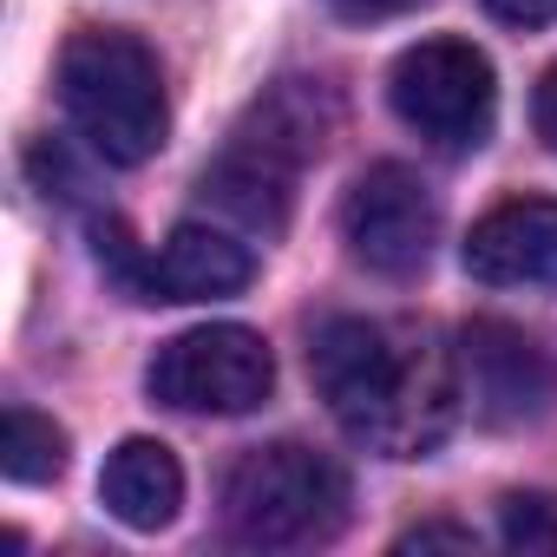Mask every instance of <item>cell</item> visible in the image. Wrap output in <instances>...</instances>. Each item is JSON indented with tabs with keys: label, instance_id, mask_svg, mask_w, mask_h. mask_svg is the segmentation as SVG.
<instances>
[{
	"label": "cell",
	"instance_id": "cell-1",
	"mask_svg": "<svg viewBox=\"0 0 557 557\" xmlns=\"http://www.w3.org/2000/svg\"><path fill=\"white\" fill-rule=\"evenodd\" d=\"M309 368L342 433L387 459L433 453L459 413V355H446L426 329L335 315L315 329Z\"/></svg>",
	"mask_w": 557,
	"mask_h": 557
},
{
	"label": "cell",
	"instance_id": "cell-2",
	"mask_svg": "<svg viewBox=\"0 0 557 557\" xmlns=\"http://www.w3.org/2000/svg\"><path fill=\"white\" fill-rule=\"evenodd\" d=\"M60 106L106 164H145L164 151L171 132L164 73L138 34L79 27L60 47Z\"/></svg>",
	"mask_w": 557,
	"mask_h": 557
},
{
	"label": "cell",
	"instance_id": "cell-3",
	"mask_svg": "<svg viewBox=\"0 0 557 557\" xmlns=\"http://www.w3.org/2000/svg\"><path fill=\"white\" fill-rule=\"evenodd\" d=\"M348 524V472L309 446H256L223 479V531L249 550L329 544Z\"/></svg>",
	"mask_w": 557,
	"mask_h": 557
},
{
	"label": "cell",
	"instance_id": "cell-4",
	"mask_svg": "<svg viewBox=\"0 0 557 557\" xmlns=\"http://www.w3.org/2000/svg\"><path fill=\"white\" fill-rule=\"evenodd\" d=\"M315 99H309L302 79H289L283 92L256 112V132H236L230 151L216 158V171H203V197H216L223 210H236L243 223H262V230L283 223L289 216L296 171L322 151V125L309 112Z\"/></svg>",
	"mask_w": 557,
	"mask_h": 557
},
{
	"label": "cell",
	"instance_id": "cell-5",
	"mask_svg": "<svg viewBox=\"0 0 557 557\" xmlns=\"http://www.w3.org/2000/svg\"><path fill=\"white\" fill-rule=\"evenodd\" d=\"M394 112L440 151H479L498 119L492 60L472 40H420L394 60L387 79Z\"/></svg>",
	"mask_w": 557,
	"mask_h": 557
},
{
	"label": "cell",
	"instance_id": "cell-6",
	"mask_svg": "<svg viewBox=\"0 0 557 557\" xmlns=\"http://www.w3.org/2000/svg\"><path fill=\"white\" fill-rule=\"evenodd\" d=\"M145 387L177 413H249L275 387V355L256 329L210 322V329H190V335L164 342L151 355Z\"/></svg>",
	"mask_w": 557,
	"mask_h": 557
},
{
	"label": "cell",
	"instance_id": "cell-7",
	"mask_svg": "<svg viewBox=\"0 0 557 557\" xmlns=\"http://www.w3.org/2000/svg\"><path fill=\"white\" fill-rule=\"evenodd\" d=\"M342 236L374 275H420L440 243V203L407 164H374L342 197Z\"/></svg>",
	"mask_w": 557,
	"mask_h": 557
},
{
	"label": "cell",
	"instance_id": "cell-8",
	"mask_svg": "<svg viewBox=\"0 0 557 557\" xmlns=\"http://www.w3.org/2000/svg\"><path fill=\"white\" fill-rule=\"evenodd\" d=\"M459 394L485 426H524L557 400V361L511 322H472L459 335Z\"/></svg>",
	"mask_w": 557,
	"mask_h": 557
},
{
	"label": "cell",
	"instance_id": "cell-9",
	"mask_svg": "<svg viewBox=\"0 0 557 557\" xmlns=\"http://www.w3.org/2000/svg\"><path fill=\"white\" fill-rule=\"evenodd\" d=\"M466 269L492 289H557V197H511L479 216Z\"/></svg>",
	"mask_w": 557,
	"mask_h": 557
},
{
	"label": "cell",
	"instance_id": "cell-10",
	"mask_svg": "<svg viewBox=\"0 0 557 557\" xmlns=\"http://www.w3.org/2000/svg\"><path fill=\"white\" fill-rule=\"evenodd\" d=\"M249 275H256V262L236 236H223L210 223H177L164 236V249L132 269V289L145 302H216V296L249 289Z\"/></svg>",
	"mask_w": 557,
	"mask_h": 557
},
{
	"label": "cell",
	"instance_id": "cell-11",
	"mask_svg": "<svg viewBox=\"0 0 557 557\" xmlns=\"http://www.w3.org/2000/svg\"><path fill=\"white\" fill-rule=\"evenodd\" d=\"M99 498L125 531H164L184 505V466L164 440H125L99 472Z\"/></svg>",
	"mask_w": 557,
	"mask_h": 557
},
{
	"label": "cell",
	"instance_id": "cell-12",
	"mask_svg": "<svg viewBox=\"0 0 557 557\" xmlns=\"http://www.w3.org/2000/svg\"><path fill=\"white\" fill-rule=\"evenodd\" d=\"M0 472L14 485H47L66 472V433L34 413V407H8V426H0Z\"/></svg>",
	"mask_w": 557,
	"mask_h": 557
},
{
	"label": "cell",
	"instance_id": "cell-13",
	"mask_svg": "<svg viewBox=\"0 0 557 557\" xmlns=\"http://www.w3.org/2000/svg\"><path fill=\"white\" fill-rule=\"evenodd\" d=\"M505 544L511 550H557V505L537 492L505 498Z\"/></svg>",
	"mask_w": 557,
	"mask_h": 557
},
{
	"label": "cell",
	"instance_id": "cell-14",
	"mask_svg": "<svg viewBox=\"0 0 557 557\" xmlns=\"http://www.w3.org/2000/svg\"><path fill=\"white\" fill-rule=\"evenodd\" d=\"M485 8H492L505 27H550V21H557V0H485Z\"/></svg>",
	"mask_w": 557,
	"mask_h": 557
},
{
	"label": "cell",
	"instance_id": "cell-15",
	"mask_svg": "<svg viewBox=\"0 0 557 557\" xmlns=\"http://www.w3.org/2000/svg\"><path fill=\"white\" fill-rule=\"evenodd\" d=\"M426 544H453V550H472V531L466 524H420L400 537V550H426Z\"/></svg>",
	"mask_w": 557,
	"mask_h": 557
},
{
	"label": "cell",
	"instance_id": "cell-16",
	"mask_svg": "<svg viewBox=\"0 0 557 557\" xmlns=\"http://www.w3.org/2000/svg\"><path fill=\"white\" fill-rule=\"evenodd\" d=\"M531 119H537V138L557 151V66L544 73V86H537V99H531Z\"/></svg>",
	"mask_w": 557,
	"mask_h": 557
},
{
	"label": "cell",
	"instance_id": "cell-17",
	"mask_svg": "<svg viewBox=\"0 0 557 557\" xmlns=\"http://www.w3.org/2000/svg\"><path fill=\"white\" fill-rule=\"evenodd\" d=\"M335 14H348V21H387V14H407L413 0H329Z\"/></svg>",
	"mask_w": 557,
	"mask_h": 557
}]
</instances>
